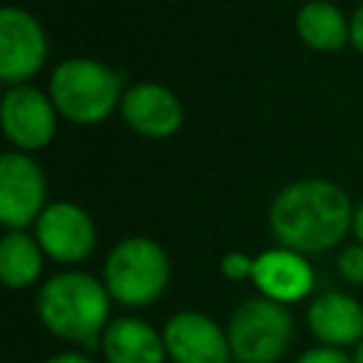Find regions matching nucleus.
Returning a JSON list of instances; mask_svg holds the SVG:
<instances>
[{
	"mask_svg": "<svg viewBox=\"0 0 363 363\" xmlns=\"http://www.w3.org/2000/svg\"><path fill=\"white\" fill-rule=\"evenodd\" d=\"M349 196L326 179H301L284 187L269 207V227L281 247L303 255L332 250L352 227Z\"/></svg>",
	"mask_w": 363,
	"mask_h": 363,
	"instance_id": "obj_1",
	"label": "nucleus"
},
{
	"mask_svg": "<svg viewBox=\"0 0 363 363\" xmlns=\"http://www.w3.org/2000/svg\"><path fill=\"white\" fill-rule=\"evenodd\" d=\"M111 295L88 272H60L45 281L37 295V315L45 329L62 340L94 346L108 326Z\"/></svg>",
	"mask_w": 363,
	"mask_h": 363,
	"instance_id": "obj_2",
	"label": "nucleus"
},
{
	"mask_svg": "<svg viewBox=\"0 0 363 363\" xmlns=\"http://www.w3.org/2000/svg\"><path fill=\"white\" fill-rule=\"evenodd\" d=\"M170 281V261L150 238H125L105 258V289L125 306L153 303Z\"/></svg>",
	"mask_w": 363,
	"mask_h": 363,
	"instance_id": "obj_3",
	"label": "nucleus"
},
{
	"mask_svg": "<svg viewBox=\"0 0 363 363\" xmlns=\"http://www.w3.org/2000/svg\"><path fill=\"white\" fill-rule=\"evenodd\" d=\"M119 99V77L94 60H65L51 74V102L71 122H102Z\"/></svg>",
	"mask_w": 363,
	"mask_h": 363,
	"instance_id": "obj_4",
	"label": "nucleus"
},
{
	"mask_svg": "<svg viewBox=\"0 0 363 363\" xmlns=\"http://www.w3.org/2000/svg\"><path fill=\"white\" fill-rule=\"evenodd\" d=\"M227 340L238 363H278L292 346V315L284 303L250 298L233 312Z\"/></svg>",
	"mask_w": 363,
	"mask_h": 363,
	"instance_id": "obj_5",
	"label": "nucleus"
},
{
	"mask_svg": "<svg viewBox=\"0 0 363 363\" xmlns=\"http://www.w3.org/2000/svg\"><path fill=\"white\" fill-rule=\"evenodd\" d=\"M45 176L40 164L23 153L0 156V221L11 230L43 216Z\"/></svg>",
	"mask_w": 363,
	"mask_h": 363,
	"instance_id": "obj_6",
	"label": "nucleus"
},
{
	"mask_svg": "<svg viewBox=\"0 0 363 363\" xmlns=\"http://www.w3.org/2000/svg\"><path fill=\"white\" fill-rule=\"evenodd\" d=\"M164 349L173 363H227L233 357L224 329L201 312H179L164 329Z\"/></svg>",
	"mask_w": 363,
	"mask_h": 363,
	"instance_id": "obj_7",
	"label": "nucleus"
},
{
	"mask_svg": "<svg viewBox=\"0 0 363 363\" xmlns=\"http://www.w3.org/2000/svg\"><path fill=\"white\" fill-rule=\"evenodd\" d=\"M96 241L91 216L68 201L48 204L37 218V244L54 261H82L91 255Z\"/></svg>",
	"mask_w": 363,
	"mask_h": 363,
	"instance_id": "obj_8",
	"label": "nucleus"
},
{
	"mask_svg": "<svg viewBox=\"0 0 363 363\" xmlns=\"http://www.w3.org/2000/svg\"><path fill=\"white\" fill-rule=\"evenodd\" d=\"M45 51V34L31 14L11 6L0 11V77L6 82H23L37 74Z\"/></svg>",
	"mask_w": 363,
	"mask_h": 363,
	"instance_id": "obj_9",
	"label": "nucleus"
},
{
	"mask_svg": "<svg viewBox=\"0 0 363 363\" xmlns=\"http://www.w3.org/2000/svg\"><path fill=\"white\" fill-rule=\"evenodd\" d=\"M0 119L6 136L23 150H37L54 136V105L45 99V94L28 85L6 91Z\"/></svg>",
	"mask_w": 363,
	"mask_h": 363,
	"instance_id": "obj_10",
	"label": "nucleus"
},
{
	"mask_svg": "<svg viewBox=\"0 0 363 363\" xmlns=\"http://www.w3.org/2000/svg\"><path fill=\"white\" fill-rule=\"evenodd\" d=\"M122 116L133 130L150 139L173 136L182 125V105L179 99L156 82L130 85L122 96Z\"/></svg>",
	"mask_w": 363,
	"mask_h": 363,
	"instance_id": "obj_11",
	"label": "nucleus"
},
{
	"mask_svg": "<svg viewBox=\"0 0 363 363\" xmlns=\"http://www.w3.org/2000/svg\"><path fill=\"white\" fill-rule=\"evenodd\" d=\"M252 284L261 289L264 298L275 303H292L309 295L312 289V269L303 261V255L281 247V250H267L255 258L252 267Z\"/></svg>",
	"mask_w": 363,
	"mask_h": 363,
	"instance_id": "obj_12",
	"label": "nucleus"
},
{
	"mask_svg": "<svg viewBox=\"0 0 363 363\" xmlns=\"http://www.w3.org/2000/svg\"><path fill=\"white\" fill-rule=\"evenodd\" d=\"M309 332L332 349L352 346L363 337V306L343 292H323L309 303Z\"/></svg>",
	"mask_w": 363,
	"mask_h": 363,
	"instance_id": "obj_13",
	"label": "nucleus"
},
{
	"mask_svg": "<svg viewBox=\"0 0 363 363\" xmlns=\"http://www.w3.org/2000/svg\"><path fill=\"white\" fill-rule=\"evenodd\" d=\"M108 363H164V337L142 318H116L102 332Z\"/></svg>",
	"mask_w": 363,
	"mask_h": 363,
	"instance_id": "obj_14",
	"label": "nucleus"
},
{
	"mask_svg": "<svg viewBox=\"0 0 363 363\" xmlns=\"http://www.w3.org/2000/svg\"><path fill=\"white\" fill-rule=\"evenodd\" d=\"M43 272V247L23 230L6 233L0 241V278L11 289L34 284Z\"/></svg>",
	"mask_w": 363,
	"mask_h": 363,
	"instance_id": "obj_15",
	"label": "nucleus"
},
{
	"mask_svg": "<svg viewBox=\"0 0 363 363\" xmlns=\"http://www.w3.org/2000/svg\"><path fill=\"white\" fill-rule=\"evenodd\" d=\"M298 34L318 51H337L349 37V23L340 9L326 0H312L298 11Z\"/></svg>",
	"mask_w": 363,
	"mask_h": 363,
	"instance_id": "obj_16",
	"label": "nucleus"
},
{
	"mask_svg": "<svg viewBox=\"0 0 363 363\" xmlns=\"http://www.w3.org/2000/svg\"><path fill=\"white\" fill-rule=\"evenodd\" d=\"M337 272L349 284H363V244H352L337 258Z\"/></svg>",
	"mask_w": 363,
	"mask_h": 363,
	"instance_id": "obj_17",
	"label": "nucleus"
},
{
	"mask_svg": "<svg viewBox=\"0 0 363 363\" xmlns=\"http://www.w3.org/2000/svg\"><path fill=\"white\" fill-rule=\"evenodd\" d=\"M252 267H255V258L244 255V252H227L221 258V272L233 281H241V278H252Z\"/></svg>",
	"mask_w": 363,
	"mask_h": 363,
	"instance_id": "obj_18",
	"label": "nucleus"
},
{
	"mask_svg": "<svg viewBox=\"0 0 363 363\" xmlns=\"http://www.w3.org/2000/svg\"><path fill=\"white\" fill-rule=\"evenodd\" d=\"M295 363H352L340 349H332V346H315L309 352H303Z\"/></svg>",
	"mask_w": 363,
	"mask_h": 363,
	"instance_id": "obj_19",
	"label": "nucleus"
},
{
	"mask_svg": "<svg viewBox=\"0 0 363 363\" xmlns=\"http://www.w3.org/2000/svg\"><path fill=\"white\" fill-rule=\"evenodd\" d=\"M349 40L354 43V48L363 54V6L354 11L352 23H349Z\"/></svg>",
	"mask_w": 363,
	"mask_h": 363,
	"instance_id": "obj_20",
	"label": "nucleus"
},
{
	"mask_svg": "<svg viewBox=\"0 0 363 363\" xmlns=\"http://www.w3.org/2000/svg\"><path fill=\"white\" fill-rule=\"evenodd\" d=\"M45 363H94V360L88 354H82V352H60V354L48 357Z\"/></svg>",
	"mask_w": 363,
	"mask_h": 363,
	"instance_id": "obj_21",
	"label": "nucleus"
},
{
	"mask_svg": "<svg viewBox=\"0 0 363 363\" xmlns=\"http://www.w3.org/2000/svg\"><path fill=\"white\" fill-rule=\"evenodd\" d=\"M352 233H354V238L363 244V201L354 207V216H352Z\"/></svg>",
	"mask_w": 363,
	"mask_h": 363,
	"instance_id": "obj_22",
	"label": "nucleus"
},
{
	"mask_svg": "<svg viewBox=\"0 0 363 363\" xmlns=\"http://www.w3.org/2000/svg\"><path fill=\"white\" fill-rule=\"evenodd\" d=\"M352 363H363V343L357 346V352H354V357H352Z\"/></svg>",
	"mask_w": 363,
	"mask_h": 363,
	"instance_id": "obj_23",
	"label": "nucleus"
}]
</instances>
